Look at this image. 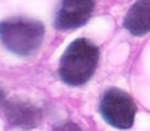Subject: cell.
Returning a JSON list of instances; mask_svg holds the SVG:
<instances>
[{"instance_id": "cell-1", "label": "cell", "mask_w": 150, "mask_h": 131, "mask_svg": "<svg viewBox=\"0 0 150 131\" xmlns=\"http://www.w3.org/2000/svg\"><path fill=\"white\" fill-rule=\"evenodd\" d=\"M100 51L97 46L86 38L70 43L60 61L58 74L62 82L71 87L87 83L97 69Z\"/></svg>"}, {"instance_id": "cell-2", "label": "cell", "mask_w": 150, "mask_h": 131, "mask_svg": "<svg viewBox=\"0 0 150 131\" xmlns=\"http://www.w3.org/2000/svg\"><path fill=\"white\" fill-rule=\"evenodd\" d=\"M44 39V25L26 17H14L0 22L3 46L18 56H29L36 51Z\"/></svg>"}, {"instance_id": "cell-3", "label": "cell", "mask_w": 150, "mask_h": 131, "mask_svg": "<svg viewBox=\"0 0 150 131\" xmlns=\"http://www.w3.org/2000/svg\"><path fill=\"white\" fill-rule=\"evenodd\" d=\"M137 107L132 96L118 87H110L100 100V113L110 126L128 130L133 126Z\"/></svg>"}, {"instance_id": "cell-4", "label": "cell", "mask_w": 150, "mask_h": 131, "mask_svg": "<svg viewBox=\"0 0 150 131\" xmlns=\"http://www.w3.org/2000/svg\"><path fill=\"white\" fill-rule=\"evenodd\" d=\"M3 109L8 123L18 130H33L39 126L43 120L40 108L35 103L21 96L8 99Z\"/></svg>"}, {"instance_id": "cell-5", "label": "cell", "mask_w": 150, "mask_h": 131, "mask_svg": "<svg viewBox=\"0 0 150 131\" xmlns=\"http://www.w3.org/2000/svg\"><path fill=\"white\" fill-rule=\"evenodd\" d=\"M93 9V0H62L56 12V29L73 30L83 26L91 18Z\"/></svg>"}, {"instance_id": "cell-6", "label": "cell", "mask_w": 150, "mask_h": 131, "mask_svg": "<svg viewBox=\"0 0 150 131\" xmlns=\"http://www.w3.org/2000/svg\"><path fill=\"white\" fill-rule=\"evenodd\" d=\"M123 26L132 35L141 36L150 31V0H137L129 8Z\"/></svg>"}, {"instance_id": "cell-7", "label": "cell", "mask_w": 150, "mask_h": 131, "mask_svg": "<svg viewBox=\"0 0 150 131\" xmlns=\"http://www.w3.org/2000/svg\"><path fill=\"white\" fill-rule=\"evenodd\" d=\"M52 131H83V130L80 129L79 125H76L73 121H64V122L56 125Z\"/></svg>"}, {"instance_id": "cell-8", "label": "cell", "mask_w": 150, "mask_h": 131, "mask_svg": "<svg viewBox=\"0 0 150 131\" xmlns=\"http://www.w3.org/2000/svg\"><path fill=\"white\" fill-rule=\"evenodd\" d=\"M4 92H3V90L0 88V107H1V105H4Z\"/></svg>"}]
</instances>
